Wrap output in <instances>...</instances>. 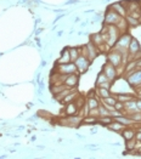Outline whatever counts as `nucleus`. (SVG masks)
<instances>
[{
  "label": "nucleus",
  "mask_w": 141,
  "mask_h": 159,
  "mask_svg": "<svg viewBox=\"0 0 141 159\" xmlns=\"http://www.w3.org/2000/svg\"><path fill=\"white\" fill-rule=\"evenodd\" d=\"M101 33H107L108 39H107V43H106V44H107L110 48H113V46H115V44L117 43L119 35L122 34V33L119 32V29H118L115 25H105Z\"/></svg>",
  "instance_id": "f257e3e1"
},
{
  "label": "nucleus",
  "mask_w": 141,
  "mask_h": 159,
  "mask_svg": "<svg viewBox=\"0 0 141 159\" xmlns=\"http://www.w3.org/2000/svg\"><path fill=\"white\" fill-rule=\"evenodd\" d=\"M99 52H100V50H99L91 41H89L87 45H84V46L80 49V55L85 56L90 61H94V60L97 57Z\"/></svg>",
  "instance_id": "f03ea898"
},
{
  "label": "nucleus",
  "mask_w": 141,
  "mask_h": 159,
  "mask_svg": "<svg viewBox=\"0 0 141 159\" xmlns=\"http://www.w3.org/2000/svg\"><path fill=\"white\" fill-rule=\"evenodd\" d=\"M124 77H125L129 85H131L133 88L136 89L141 84V69H134V70L127 73Z\"/></svg>",
  "instance_id": "7ed1b4c3"
},
{
  "label": "nucleus",
  "mask_w": 141,
  "mask_h": 159,
  "mask_svg": "<svg viewBox=\"0 0 141 159\" xmlns=\"http://www.w3.org/2000/svg\"><path fill=\"white\" fill-rule=\"evenodd\" d=\"M55 72H59L61 74H73V73H78L77 67L74 62H68V63H61V65H55Z\"/></svg>",
  "instance_id": "20e7f679"
},
{
  "label": "nucleus",
  "mask_w": 141,
  "mask_h": 159,
  "mask_svg": "<svg viewBox=\"0 0 141 159\" xmlns=\"http://www.w3.org/2000/svg\"><path fill=\"white\" fill-rule=\"evenodd\" d=\"M107 62H110L115 68H118V67L122 66V63H123V56H122V53L118 52L117 50L112 49L108 52V55H107Z\"/></svg>",
  "instance_id": "39448f33"
},
{
  "label": "nucleus",
  "mask_w": 141,
  "mask_h": 159,
  "mask_svg": "<svg viewBox=\"0 0 141 159\" xmlns=\"http://www.w3.org/2000/svg\"><path fill=\"white\" fill-rule=\"evenodd\" d=\"M90 60H88L85 56H83V55H79L78 56V58L74 61V63H76V67H77V70L79 74H83V73H85L88 69H89L90 67Z\"/></svg>",
  "instance_id": "423d86ee"
},
{
  "label": "nucleus",
  "mask_w": 141,
  "mask_h": 159,
  "mask_svg": "<svg viewBox=\"0 0 141 159\" xmlns=\"http://www.w3.org/2000/svg\"><path fill=\"white\" fill-rule=\"evenodd\" d=\"M102 72L106 74V77L108 78L110 81H115L117 80V77H118V69L115 68L113 65H111L110 62H106L102 67Z\"/></svg>",
  "instance_id": "0eeeda50"
},
{
  "label": "nucleus",
  "mask_w": 141,
  "mask_h": 159,
  "mask_svg": "<svg viewBox=\"0 0 141 159\" xmlns=\"http://www.w3.org/2000/svg\"><path fill=\"white\" fill-rule=\"evenodd\" d=\"M120 18H122V16H119L113 10L108 9V11H107L106 16H105V25H117Z\"/></svg>",
  "instance_id": "6e6552de"
},
{
  "label": "nucleus",
  "mask_w": 141,
  "mask_h": 159,
  "mask_svg": "<svg viewBox=\"0 0 141 159\" xmlns=\"http://www.w3.org/2000/svg\"><path fill=\"white\" fill-rule=\"evenodd\" d=\"M79 83V73H73V74H68L67 78L64 80V85L67 88H76Z\"/></svg>",
  "instance_id": "1a4fd4ad"
},
{
  "label": "nucleus",
  "mask_w": 141,
  "mask_h": 159,
  "mask_svg": "<svg viewBox=\"0 0 141 159\" xmlns=\"http://www.w3.org/2000/svg\"><path fill=\"white\" fill-rule=\"evenodd\" d=\"M90 41H91L99 50L102 49L103 46L106 45V43H105V40H103L101 33H95V34H92V35L90 37Z\"/></svg>",
  "instance_id": "9d476101"
},
{
  "label": "nucleus",
  "mask_w": 141,
  "mask_h": 159,
  "mask_svg": "<svg viewBox=\"0 0 141 159\" xmlns=\"http://www.w3.org/2000/svg\"><path fill=\"white\" fill-rule=\"evenodd\" d=\"M110 9L113 10L115 12H117L119 16H122V17H125V16H127V9H125V6L123 5V2H115V4L111 5Z\"/></svg>",
  "instance_id": "9b49d317"
},
{
  "label": "nucleus",
  "mask_w": 141,
  "mask_h": 159,
  "mask_svg": "<svg viewBox=\"0 0 141 159\" xmlns=\"http://www.w3.org/2000/svg\"><path fill=\"white\" fill-rule=\"evenodd\" d=\"M140 49H141V48H140V44H139V41L135 39V38H131V41H130V44H129V48H128L129 56L131 57L133 55H135V53L138 52Z\"/></svg>",
  "instance_id": "f8f14e48"
},
{
  "label": "nucleus",
  "mask_w": 141,
  "mask_h": 159,
  "mask_svg": "<svg viewBox=\"0 0 141 159\" xmlns=\"http://www.w3.org/2000/svg\"><path fill=\"white\" fill-rule=\"evenodd\" d=\"M124 111L127 112V114H129V113H134V112H138L139 109H138V107H136V100L133 98V100H130V101L124 102Z\"/></svg>",
  "instance_id": "ddd939ff"
},
{
  "label": "nucleus",
  "mask_w": 141,
  "mask_h": 159,
  "mask_svg": "<svg viewBox=\"0 0 141 159\" xmlns=\"http://www.w3.org/2000/svg\"><path fill=\"white\" fill-rule=\"evenodd\" d=\"M107 128H108L110 130L115 131V133H122V131L125 129V126H124L123 124H120L119 121H117V120H115V119H113L112 123H110V124L107 125Z\"/></svg>",
  "instance_id": "4468645a"
},
{
  "label": "nucleus",
  "mask_w": 141,
  "mask_h": 159,
  "mask_svg": "<svg viewBox=\"0 0 141 159\" xmlns=\"http://www.w3.org/2000/svg\"><path fill=\"white\" fill-rule=\"evenodd\" d=\"M78 112V107L76 102H69L64 106V114L66 116H74Z\"/></svg>",
  "instance_id": "2eb2a0df"
},
{
  "label": "nucleus",
  "mask_w": 141,
  "mask_h": 159,
  "mask_svg": "<svg viewBox=\"0 0 141 159\" xmlns=\"http://www.w3.org/2000/svg\"><path fill=\"white\" fill-rule=\"evenodd\" d=\"M68 62H72L71 61V55H69V49H64L62 53H61V57L57 60V65H61V63H68Z\"/></svg>",
  "instance_id": "dca6fc26"
},
{
  "label": "nucleus",
  "mask_w": 141,
  "mask_h": 159,
  "mask_svg": "<svg viewBox=\"0 0 141 159\" xmlns=\"http://www.w3.org/2000/svg\"><path fill=\"white\" fill-rule=\"evenodd\" d=\"M97 96H90L88 97V100H87V107L91 109V108H97V107L100 106V101H99V98H96Z\"/></svg>",
  "instance_id": "f3484780"
},
{
  "label": "nucleus",
  "mask_w": 141,
  "mask_h": 159,
  "mask_svg": "<svg viewBox=\"0 0 141 159\" xmlns=\"http://www.w3.org/2000/svg\"><path fill=\"white\" fill-rule=\"evenodd\" d=\"M78 97V91L74 89L72 93H69L66 97H64L63 100L61 101V103H63V105H67V103H69V102H74L76 100H77Z\"/></svg>",
  "instance_id": "a211bd4d"
},
{
  "label": "nucleus",
  "mask_w": 141,
  "mask_h": 159,
  "mask_svg": "<svg viewBox=\"0 0 141 159\" xmlns=\"http://www.w3.org/2000/svg\"><path fill=\"white\" fill-rule=\"evenodd\" d=\"M135 133H136V131H135L134 129H131V128H130V129H127V128H125L120 134H122V136L124 137L125 141H129V140L135 139Z\"/></svg>",
  "instance_id": "6ab92c4d"
},
{
  "label": "nucleus",
  "mask_w": 141,
  "mask_h": 159,
  "mask_svg": "<svg viewBox=\"0 0 141 159\" xmlns=\"http://www.w3.org/2000/svg\"><path fill=\"white\" fill-rule=\"evenodd\" d=\"M115 100L117 101H120V102H127V101H130V100H133L135 96L134 95H131V93H118V95H115Z\"/></svg>",
  "instance_id": "aec40b11"
},
{
  "label": "nucleus",
  "mask_w": 141,
  "mask_h": 159,
  "mask_svg": "<svg viewBox=\"0 0 141 159\" xmlns=\"http://www.w3.org/2000/svg\"><path fill=\"white\" fill-rule=\"evenodd\" d=\"M74 89H76V88H66V89H64V90H62L61 93H56V95H54V96H55V98H56L57 101H60V102H61L64 97H66V96H67L69 93H72Z\"/></svg>",
  "instance_id": "412c9836"
},
{
  "label": "nucleus",
  "mask_w": 141,
  "mask_h": 159,
  "mask_svg": "<svg viewBox=\"0 0 141 159\" xmlns=\"http://www.w3.org/2000/svg\"><path fill=\"white\" fill-rule=\"evenodd\" d=\"M118 29H119V32L123 34V33H125L127 32V29H128V23H127V20H125V17H122L120 20H119V22L117 23V25H115Z\"/></svg>",
  "instance_id": "4be33fe9"
},
{
  "label": "nucleus",
  "mask_w": 141,
  "mask_h": 159,
  "mask_svg": "<svg viewBox=\"0 0 141 159\" xmlns=\"http://www.w3.org/2000/svg\"><path fill=\"white\" fill-rule=\"evenodd\" d=\"M115 120H117V121H119L120 124H123L124 126H128V125H130V124H133L134 121L129 118L128 116H118V117H115Z\"/></svg>",
  "instance_id": "5701e85b"
},
{
  "label": "nucleus",
  "mask_w": 141,
  "mask_h": 159,
  "mask_svg": "<svg viewBox=\"0 0 141 159\" xmlns=\"http://www.w3.org/2000/svg\"><path fill=\"white\" fill-rule=\"evenodd\" d=\"M71 126H77L79 123L83 121V118L82 117H73V116H68V118L66 120Z\"/></svg>",
  "instance_id": "b1692460"
},
{
  "label": "nucleus",
  "mask_w": 141,
  "mask_h": 159,
  "mask_svg": "<svg viewBox=\"0 0 141 159\" xmlns=\"http://www.w3.org/2000/svg\"><path fill=\"white\" fill-rule=\"evenodd\" d=\"M96 93H97V96L101 97V100L108 97V96H111V90L110 89H105V88H97L96 89Z\"/></svg>",
  "instance_id": "393cba45"
},
{
  "label": "nucleus",
  "mask_w": 141,
  "mask_h": 159,
  "mask_svg": "<svg viewBox=\"0 0 141 159\" xmlns=\"http://www.w3.org/2000/svg\"><path fill=\"white\" fill-rule=\"evenodd\" d=\"M125 20H127V23H128L129 27H138L141 23L140 20H136V18H134V17L129 16V15L125 16Z\"/></svg>",
  "instance_id": "a878e982"
},
{
  "label": "nucleus",
  "mask_w": 141,
  "mask_h": 159,
  "mask_svg": "<svg viewBox=\"0 0 141 159\" xmlns=\"http://www.w3.org/2000/svg\"><path fill=\"white\" fill-rule=\"evenodd\" d=\"M113 121V117H110V116H106V117H99L97 118V123L101 124L103 126H107L110 123Z\"/></svg>",
  "instance_id": "bb28decb"
},
{
  "label": "nucleus",
  "mask_w": 141,
  "mask_h": 159,
  "mask_svg": "<svg viewBox=\"0 0 141 159\" xmlns=\"http://www.w3.org/2000/svg\"><path fill=\"white\" fill-rule=\"evenodd\" d=\"M134 69H136V60H129L128 63H127V66H125L124 75H125L127 73H129V72L134 70Z\"/></svg>",
  "instance_id": "cd10ccee"
},
{
  "label": "nucleus",
  "mask_w": 141,
  "mask_h": 159,
  "mask_svg": "<svg viewBox=\"0 0 141 159\" xmlns=\"http://www.w3.org/2000/svg\"><path fill=\"white\" fill-rule=\"evenodd\" d=\"M67 86L64 85V84H54L51 85V93L52 95H56V93H61L62 90H64Z\"/></svg>",
  "instance_id": "c85d7f7f"
},
{
  "label": "nucleus",
  "mask_w": 141,
  "mask_h": 159,
  "mask_svg": "<svg viewBox=\"0 0 141 159\" xmlns=\"http://www.w3.org/2000/svg\"><path fill=\"white\" fill-rule=\"evenodd\" d=\"M128 117L133 120L134 123H141V111L134 112V113H129Z\"/></svg>",
  "instance_id": "c756f323"
},
{
  "label": "nucleus",
  "mask_w": 141,
  "mask_h": 159,
  "mask_svg": "<svg viewBox=\"0 0 141 159\" xmlns=\"http://www.w3.org/2000/svg\"><path fill=\"white\" fill-rule=\"evenodd\" d=\"M69 55H71V61L74 62L78 58V56L80 55V50L78 48H71L69 49Z\"/></svg>",
  "instance_id": "7c9ffc66"
},
{
  "label": "nucleus",
  "mask_w": 141,
  "mask_h": 159,
  "mask_svg": "<svg viewBox=\"0 0 141 159\" xmlns=\"http://www.w3.org/2000/svg\"><path fill=\"white\" fill-rule=\"evenodd\" d=\"M106 81H110V80H108V78L106 77V74H105L103 72H100L99 75H97V79H96V86L101 85V84L106 83Z\"/></svg>",
  "instance_id": "2f4dec72"
},
{
  "label": "nucleus",
  "mask_w": 141,
  "mask_h": 159,
  "mask_svg": "<svg viewBox=\"0 0 141 159\" xmlns=\"http://www.w3.org/2000/svg\"><path fill=\"white\" fill-rule=\"evenodd\" d=\"M99 112H100V117H106V116H110V111L103 106L102 103H100L99 106Z\"/></svg>",
  "instance_id": "473e14b6"
},
{
  "label": "nucleus",
  "mask_w": 141,
  "mask_h": 159,
  "mask_svg": "<svg viewBox=\"0 0 141 159\" xmlns=\"http://www.w3.org/2000/svg\"><path fill=\"white\" fill-rule=\"evenodd\" d=\"M83 121L85 123V124H95V123H97V118L96 117H91V116H87Z\"/></svg>",
  "instance_id": "72a5a7b5"
},
{
  "label": "nucleus",
  "mask_w": 141,
  "mask_h": 159,
  "mask_svg": "<svg viewBox=\"0 0 141 159\" xmlns=\"http://www.w3.org/2000/svg\"><path fill=\"white\" fill-rule=\"evenodd\" d=\"M88 116H91V117H96V118H99V117H100L99 107H97V108H91V109H89V112H88Z\"/></svg>",
  "instance_id": "f704fd0d"
},
{
  "label": "nucleus",
  "mask_w": 141,
  "mask_h": 159,
  "mask_svg": "<svg viewBox=\"0 0 141 159\" xmlns=\"http://www.w3.org/2000/svg\"><path fill=\"white\" fill-rule=\"evenodd\" d=\"M74 102H76V105H77L78 109H82L83 107H85L84 106V103H85V102H84V98H82V97H79V96H78L77 100H76Z\"/></svg>",
  "instance_id": "c9c22d12"
},
{
  "label": "nucleus",
  "mask_w": 141,
  "mask_h": 159,
  "mask_svg": "<svg viewBox=\"0 0 141 159\" xmlns=\"http://www.w3.org/2000/svg\"><path fill=\"white\" fill-rule=\"evenodd\" d=\"M115 111H119V112H123L124 111V103L120 102V101H117L115 103Z\"/></svg>",
  "instance_id": "e433bc0d"
},
{
  "label": "nucleus",
  "mask_w": 141,
  "mask_h": 159,
  "mask_svg": "<svg viewBox=\"0 0 141 159\" xmlns=\"http://www.w3.org/2000/svg\"><path fill=\"white\" fill-rule=\"evenodd\" d=\"M135 146H136V140L135 139L127 141V148L128 149H133V148H135Z\"/></svg>",
  "instance_id": "4c0bfd02"
},
{
  "label": "nucleus",
  "mask_w": 141,
  "mask_h": 159,
  "mask_svg": "<svg viewBox=\"0 0 141 159\" xmlns=\"http://www.w3.org/2000/svg\"><path fill=\"white\" fill-rule=\"evenodd\" d=\"M140 10H138V11H133V12H129V13H127V15L131 16V17H134V18H136V20H141L140 18Z\"/></svg>",
  "instance_id": "58836bf2"
},
{
  "label": "nucleus",
  "mask_w": 141,
  "mask_h": 159,
  "mask_svg": "<svg viewBox=\"0 0 141 159\" xmlns=\"http://www.w3.org/2000/svg\"><path fill=\"white\" fill-rule=\"evenodd\" d=\"M135 140H136V142H141V131L135 133Z\"/></svg>",
  "instance_id": "ea45409f"
},
{
  "label": "nucleus",
  "mask_w": 141,
  "mask_h": 159,
  "mask_svg": "<svg viewBox=\"0 0 141 159\" xmlns=\"http://www.w3.org/2000/svg\"><path fill=\"white\" fill-rule=\"evenodd\" d=\"M136 107H138L139 111H141V100L140 98H136Z\"/></svg>",
  "instance_id": "a19ab883"
},
{
  "label": "nucleus",
  "mask_w": 141,
  "mask_h": 159,
  "mask_svg": "<svg viewBox=\"0 0 141 159\" xmlns=\"http://www.w3.org/2000/svg\"><path fill=\"white\" fill-rule=\"evenodd\" d=\"M136 69H141V58L136 60Z\"/></svg>",
  "instance_id": "79ce46f5"
},
{
  "label": "nucleus",
  "mask_w": 141,
  "mask_h": 159,
  "mask_svg": "<svg viewBox=\"0 0 141 159\" xmlns=\"http://www.w3.org/2000/svg\"><path fill=\"white\" fill-rule=\"evenodd\" d=\"M140 18H141V10H140Z\"/></svg>",
  "instance_id": "37998d69"
},
{
  "label": "nucleus",
  "mask_w": 141,
  "mask_h": 159,
  "mask_svg": "<svg viewBox=\"0 0 141 159\" xmlns=\"http://www.w3.org/2000/svg\"><path fill=\"white\" fill-rule=\"evenodd\" d=\"M139 131H141V128H140V129H139Z\"/></svg>",
  "instance_id": "c03bdc74"
}]
</instances>
